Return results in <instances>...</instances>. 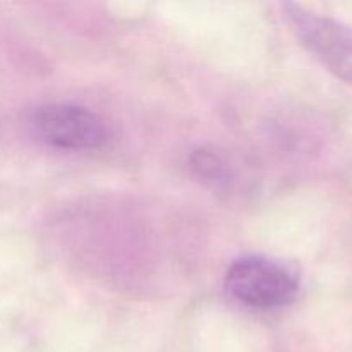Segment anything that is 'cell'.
I'll list each match as a JSON object with an SVG mask.
<instances>
[{"instance_id":"6da1fadb","label":"cell","mask_w":352,"mask_h":352,"mask_svg":"<svg viewBox=\"0 0 352 352\" xmlns=\"http://www.w3.org/2000/svg\"><path fill=\"white\" fill-rule=\"evenodd\" d=\"M301 275L292 263L267 256L234 261L226 275V287L234 299L256 309L280 308L294 301Z\"/></svg>"},{"instance_id":"7a4b0ae2","label":"cell","mask_w":352,"mask_h":352,"mask_svg":"<svg viewBox=\"0 0 352 352\" xmlns=\"http://www.w3.org/2000/svg\"><path fill=\"white\" fill-rule=\"evenodd\" d=\"M284 9L299 43L327 71L352 86V28L298 3H285Z\"/></svg>"},{"instance_id":"3957f363","label":"cell","mask_w":352,"mask_h":352,"mask_svg":"<svg viewBox=\"0 0 352 352\" xmlns=\"http://www.w3.org/2000/svg\"><path fill=\"white\" fill-rule=\"evenodd\" d=\"M34 134L60 150H95L107 141V127L91 110L65 103L36 109L31 119Z\"/></svg>"},{"instance_id":"277c9868","label":"cell","mask_w":352,"mask_h":352,"mask_svg":"<svg viewBox=\"0 0 352 352\" xmlns=\"http://www.w3.org/2000/svg\"><path fill=\"white\" fill-rule=\"evenodd\" d=\"M192 167L198 170V174L201 175L206 181H220L223 177V167L220 165V162L217 160V157H213L212 153H206V151H198V153L192 157Z\"/></svg>"}]
</instances>
